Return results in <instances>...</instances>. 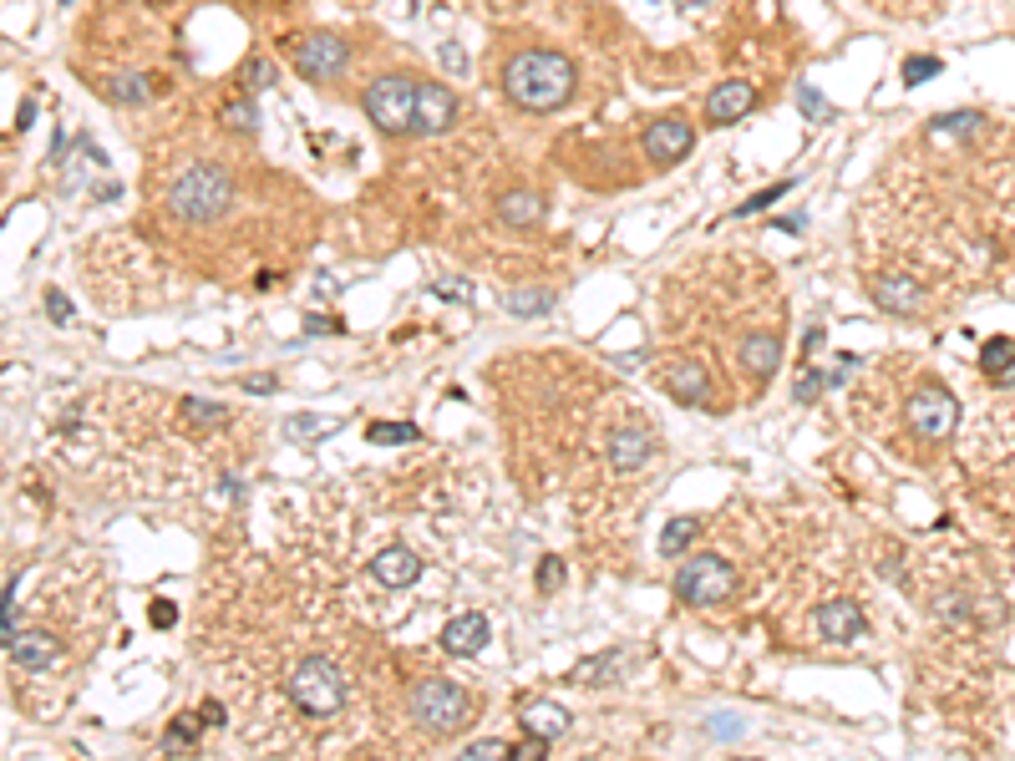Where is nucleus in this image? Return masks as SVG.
Wrapping results in <instances>:
<instances>
[{"label":"nucleus","mask_w":1015,"mask_h":761,"mask_svg":"<svg viewBox=\"0 0 1015 761\" xmlns=\"http://www.w3.org/2000/svg\"><path fill=\"white\" fill-rule=\"evenodd\" d=\"M574 87H580L574 62L559 52H518L503 66V92L523 112H559L574 97Z\"/></svg>","instance_id":"obj_1"},{"label":"nucleus","mask_w":1015,"mask_h":761,"mask_svg":"<svg viewBox=\"0 0 1015 761\" xmlns=\"http://www.w3.org/2000/svg\"><path fill=\"white\" fill-rule=\"evenodd\" d=\"M229 203H234V178L213 163H194V168L178 173V184L168 188V209L188 223H213L224 219Z\"/></svg>","instance_id":"obj_2"},{"label":"nucleus","mask_w":1015,"mask_h":761,"mask_svg":"<svg viewBox=\"0 0 1015 761\" xmlns=\"http://www.w3.org/2000/svg\"><path fill=\"white\" fill-rule=\"evenodd\" d=\"M407 710L417 716V726H427L432 736H452L462 731V726L473 721V696L462 691V685L442 681V675H427V681H417L407 691Z\"/></svg>","instance_id":"obj_3"},{"label":"nucleus","mask_w":1015,"mask_h":761,"mask_svg":"<svg viewBox=\"0 0 1015 761\" xmlns=\"http://www.w3.org/2000/svg\"><path fill=\"white\" fill-rule=\"evenodd\" d=\"M285 691H290V701L305 710V716H320V721H326V716H335V710L345 706V670L326 655H310L285 675Z\"/></svg>","instance_id":"obj_4"},{"label":"nucleus","mask_w":1015,"mask_h":761,"mask_svg":"<svg viewBox=\"0 0 1015 761\" xmlns=\"http://www.w3.org/2000/svg\"><path fill=\"white\" fill-rule=\"evenodd\" d=\"M417 87L422 81H411L407 71H386L366 87L361 107H366V118L386 132V137H401V132L417 128Z\"/></svg>","instance_id":"obj_5"},{"label":"nucleus","mask_w":1015,"mask_h":761,"mask_svg":"<svg viewBox=\"0 0 1015 761\" xmlns=\"http://www.w3.org/2000/svg\"><path fill=\"white\" fill-rule=\"evenodd\" d=\"M731 589H737V569L726 564L721 553H696V559L681 564V574H675V599L691 604V609L726 599Z\"/></svg>","instance_id":"obj_6"},{"label":"nucleus","mask_w":1015,"mask_h":761,"mask_svg":"<svg viewBox=\"0 0 1015 761\" xmlns=\"http://www.w3.org/2000/svg\"><path fill=\"white\" fill-rule=\"evenodd\" d=\"M909 421H914V432H924L929 442H945L955 432V421H960V401L945 386L924 380L919 391L909 396Z\"/></svg>","instance_id":"obj_7"},{"label":"nucleus","mask_w":1015,"mask_h":761,"mask_svg":"<svg viewBox=\"0 0 1015 761\" xmlns=\"http://www.w3.org/2000/svg\"><path fill=\"white\" fill-rule=\"evenodd\" d=\"M345 62H351V46H345V36H335V31H310V36L295 46V71L310 81L341 77Z\"/></svg>","instance_id":"obj_8"},{"label":"nucleus","mask_w":1015,"mask_h":761,"mask_svg":"<svg viewBox=\"0 0 1015 761\" xmlns=\"http://www.w3.org/2000/svg\"><path fill=\"white\" fill-rule=\"evenodd\" d=\"M640 147L650 153L655 168H671V163H681L691 147H696V132H691L686 118H655L646 128V137H640Z\"/></svg>","instance_id":"obj_9"},{"label":"nucleus","mask_w":1015,"mask_h":761,"mask_svg":"<svg viewBox=\"0 0 1015 761\" xmlns=\"http://www.w3.org/2000/svg\"><path fill=\"white\" fill-rule=\"evenodd\" d=\"M757 107V87L752 81H721L711 97H706V122L711 128H731Z\"/></svg>","instance_id":"obj_10"},{"label":"nucleus","mask_w":1015,"mask_h":761,"mask_svg":"<svg viewBox=\"0 0 1015 761\" xmlns=\"http://www.w3.org/2000/svg\"><path fill=\"white\" fill-rule=\"evenodd\" d=\"M457 122V97L442 81H422L417 87V132H448Z\"/></svg>","instance_id":"obj_11"},{"label":"nucleus","mask_w":1015,"mask_h":761,"mask_svg":"<svg viewBox=\"0 0 1015 761\" xmlns=\"http://www.w3.org/2000/svg\"><path fill=\"white\" fill-rule=\"evenodd\" d=\"M5 650H11V660L21 670H31V675H41V670H52L56 660H62V644L52 640V635H41V630H15L11 640H5Z\"/></svg>","instance_id":"obj_12"},{"label":"nucleus","mask_w":1015,"mask_h":761,"mask_svg":"<svg viewBox=\"0 0 1015 761\" xmlns=\"http://www.w3.org/2000/svg\"><path fill=\"white\" fill-rule=\"evenodd\" d=\"M665 391L675 401H686V407H706L711 401V376L696 366V361H671L665 366Z\"/></svg>","instance_id":"obj_13"},{"label":"nucleus","mask_w":1015,"mask_h":761,"mask_svg":"<svg viewBox=\"0 0 1015 761\" xmlns=\"http://www.w3.org/2000/svg\"><path fill=\"white\" fill-rule=\"evenodd\" d=\"M869 295L884 305L889 316H914V310L924 305L919 285H914V279H904V275H873L869 279Z\"/></svg>","instance_id":"obj_14"},{"label":"nucleus","mask_w":1015,"mask_h":761,"mask_svg":"<svg viewBox=\"0 0 1015 761\" xmlns=\"http://www.w3.org/2000/svg\"><path fill=\"white\" fill-rule=\"evenodd\" d=\"M646 462H650L646 427H620V432H609V467H615V473H640Z\"/></svg>","instance_id":"obj_15"},{"label":"nucleus","mask_w":1015,"mask_h":761,"mask_svg":"<svg viewBox=\"0 0 1015 761\" xmlns=\"http://www.w3.org/2000/svg\"><path fill=\"white\" fill-rule=\"evenodd\" d=\"M818 630L828 635V640H858V635H869V619H863V609H858L853 599H832L818 609Z\"/></svg>","instance_id":"obj_16"},{"label":"nucleus","mask_w":1015,"mask_h":761,"mask_svg":"<svg viewBox=\"0 0 1015 761\" xmlns=\"http://www.w3.org/2000/svg\"><path fill=\"white\" fill-rule=\"evenodd\" d=\"M488 635H493V625H488V615H457L448 625V630H442V650H448V655H477V650H483V644H488Z\"/></svg>","instance_id":"obj_17"},{"label":"nucleus","mask_w":1015,"mask_h":761,"mask_svg":"<svg viewBox=\"0 0 1015 761\" xmlns=\"http://www.w3.org/2000/svg\"><path fill=\"white\" fill-rule=\"evenodd\" d=\"M371 574L382 578L386 589H411V584L422 578V559H417L411 549H386V553L371 559Z\"/></svg>","instance_id":"obj_18"},{"label":"nucleus","mask_w":1015,"mask_h":761,"mask_svg":"<svg viewBox=\"0 0 1015 761\" xmlns=\"http://www.w3.org/2000/svg\"><path fill=\"white\" fill-rule=\"evenodd\" d=\"M543 213H549V203H543L533 188H508V194L498 198V219L508 223V229H533V223H543Z\"/></svg>","instance_id":"obj_19"},{"label":"nucleus","mask_w":1015,"mask_h":761,"mask_svg":"<svg viewBox=\"0 0 1015 761\" xmlns=\"http://www.w3.org/2000/svg\"><path fill=\"white\" fill-rule=\"evenodd\" d=\"M741 366H747V376L762 386V380H772V371L782 366V345L777 335H752V341L741 345Z\"/></svg>","instance_id":"obj_20"},{"label":"nucleus","mask_w":1015,"mask_h":761,"mask_svg":"<svg viewBox=\"0 0 1015 761\" xmlns=\"http://www.w3.org/2000/svg\"><path fill=\"white\" fill-rule=\"evenodd\" d=\"M102 92L112 97L118 107H143L147 97H153V81H147L143 71H118V77L102 81Z\"/></svg>","instance_id":"obj_21"},{"label":"nucleus","mask_w":1015,"mask_h":761,"mask_svg":"<svg viewBox=\"0 0 1015 761\" xmlns=\"http://www.w3.org/2000/svg\"><path fill=\"white\" fill-rule=\"evenodd\" d=\"M523 731L528 736H543V741H554V736L569 731V716L564 706H549V701H533V706L523 710Z\"/></svg>","instance_id":"obj_22"},{"label":"nucleus","mask_w":1015,"mask_h":761,"mask_svg":"<svg viewBox=\"0 0 1015 761\" xmlns=\"http://www.w3.org/2000/svg\"><path fill=\"white\" fill-rule=\"evenodd\" d=\"M700 533V518H675L665 533H660V549L665 553H686V543Z\"/></svg>","instance_id":"obj_23"},{"label":"nucleus","mask_w":1015,"mask_h":761,"mask_svg":"<svg viewBox=\"0 0 1015 761\" xmlns=\"http://www.w3.org/2000/svg\"><path fill=\"white\" fill-rule=\"evenodd\" d=\"M980 366H985L990 376H995V371H1005V366H1015V341H1011V335H1001V341H985Z\"/></svg>","instance_id":"obj_24"},{"label":"nucleus","mask_w":1015,"mask_h":761,"mask_svg":"<svg viewBox=\"0 0 1015 761\" xmlns=\"http://www.w3.org/2000/svg\"><path fill=\"white\" fill-rule=\"evenodd\" d=\"M549 305H554V295H549V289H528V295H508V310H514V316H543Z\"/></svg>","instance_id":"obj_25"},{"label":"nucleus","mask_w":1015,"mask_h":761,"mask_svg":"<svg viewBox=\"0 0 1015 761\" xmlns=\"http://www.w3.org/2000/svg\"><path fill=\"white\" fill-rule=\"evenodd\" d=\"M184 417L194 421V427H224L229 411H224V407H209V401H194V396H188V401H184Z\"/></svg>","instance_id":"obj_26"},{"label":"nucleus","mask_w":1015,"mask_h":761,"mask_svg":"<svg viewBox=\"0 0 1015 761\" xmlns=\"http://www.w3.org/2000/svg\"><path fill=\"white\" fill-rule=\"evenodd\" d=\"M417 427H411V421H376V427H371V442H417Z\"/></svg>","instance_id":"obj_27"},{"label":"nucleus","mask_w":1015,"mask_h":761,"mask_svg":"<svg viewBox=\"0 0 1015 761\" xmlns=\"http://www.w3.org/2000/svg\"><path fill=\"white\" fill-rule=\"evenodd\" d=\"M620 665H625V655H620V650H609V655L589 660V665H584V670H580V675H584V681H589V685H605V681H615V675H609V670H620Z\"/></svg>","instance_id":"obj_28"},{"label":"nucleus","mask_w":1015,"mask_h":761,"mask_svg":"<svg viewBox=\"0 0 1015 761\" xmlns=\"http://www.w3.org/2000/svg\"><path fill=\"white\" fill-rule=\"evenodd\" d=\"M838 371H828V376H823V371H803V380H797V396H803V401H813V396L818 391H828V386H838Z\"/></svg>","instance_id":"obj_29"},{"label":"nucleus","mask_w":1015,"mask_h":761,"mask_svg":"<svg viewBox=\"0 0 1015 761\" xmlns=\"http://www.w3.org/2000/svg\"><path fill=\"white\" fill-rule=\"evenodd\" d=\"M275 77H279V71H275L269 62H260V56L244 66V87H250V92H264V87H275Z\"/></svg>","instance_id":"obj_30"},{"label":"nucleus","mask_w":1015,"mask_h":761,"mask_svg":"<svg viewBox=\"0 0 1015 761\" xmlns=\"http://www.w3.org/2000/svg\"><path fill=\"white\" fill-rule=\"evenodd\" d=\"M797 102H803V118H807V122H828V118H832V107L823 102L813 87H797Z\"/></svg>","instance_id":"obj_31"},{"label":"nucleus","mask_w":1015,"mask_h":761,"mask_svg":"<svg viewBox=\"0 0 1015 761\" xmlns=\"http://www.w3.org/2000/svg\"><path fill=\"white\" fill-rule=\"evenodd\" d=\"M224 122H229V128H239V132H254V128H260V112H254L250 102H229L224 107Z\"/></svg>","instance_id":"obj_32"},{"label":"nucleus","mask_w":1015,"mask_h":761,"mask_svg":"<svg viewBox=\"0 0 1015 761\" xmlns=\"http://www.w3.org/2000/svg\"><path fill=\"white\" fill-rule=\"evenodd\" d=\"M285 432H290V437H326V432H335V421H326V417H295Z\"/></svg>","instance_id":"obj_33"},{"label":"nucleus","mask_w":1015,"mask_h":761,"mask_svg":"<svg viewBox=\"0 0 1015 761\" xmlns=\"http://www.w3.org/2000/svg\"><path fill=\"white\" fill-rule=\"evenodd\" d=\"M929 77H939V62L935 56H909V66H904V81H929Z\"/></svg>","instance_id":"obj_34"},{"label":"nucleus","mask_w":1015,"mask_h":761,"mask_svg":"<svg viewBox=\"0 0 1015 761\" xmlns=\"http://www.w3.org/2000/svg\"><path fill=\"white\" fill-rule=\"evenodd\" d=\"M194 741H198V721H184V716H178V721L168 726V751L194 747Z\"/></svg>","instance_id":"obj_35"},{"label":"nucleus","mask_w":1015,"mask_h":761,"mask_svg":"<svg viewBox=\"0 0 1015 761\" xmlns=\"http://www.w3.org/2000/svg\"><path fill=\"white\" fill-rule=\"evenodd\" d=\"M432 295H442V300H473V285H467V279H437L432 285Z\"/></svg>","instance_id":"obj_36"},{"label":"nucleus","mask_w":1015,"mask_h":761,"mask_svg":"<svg viewBox=\"0 0 1015 761\" xmlns=\"http://www.w3.org/2000/svg\"><path fill=\"white\" fill-rule=\"evenodd\" d=\"M559 584H564V564H559V559H543V564H539V589L554 594Z\"/></svg>","instance_id":"obj_37"},{"label":"nucleus","mask_w":1015,"mask_h":761,"mask_svg":"<svg viewBox=\"0 0 1015 761\" xmlns=\"http://www.w3.org/2000/svg\"><path fill=\"white\" fill-rule=\"evenodd\" d=\"M787 188H792V184H772V188H762V194H757V198H747V203H741L737 213H757V209H766V203H777V198L787 194Z\"/></svg>","instance_id":"obj_38"},{"label":"nucleus","mask_w":1015,"mask_h":761,"mask_svg":"<svg viewBox=\"0 0 1015 761\" xmlns=\"http://www.w3.org/2000/svg\"><path fill=\"white\" fill-rule=\"evenodd\" d=\"M467 757H477V761H493V757H514V747H508V741H473V747H467Z\"/></svg>","instance_id":"obj_39"},{"label":"nucleus","mask_w":1015,"mask_h":761,"mask_svg":"<svg viewBox=\"0 0 1015 761\" xmlns=\"http://www.w3.org/2000/svg\"><path fill=\"white\" fill-rule=\"evenodd\" d=\"M153 625H158V630H168V625H173V604L168 599L153 604Z\"/></svg>","instance_id":"obj_40"},{"label":"nucleus","mask_w":1015,"mask_h":761,"mask_svg":"<svg viewBox=\"0 0 1015 761\" xmlns=\"http://www.w3.org/2000/svg\"><path fill=\"white\" fill-rule=\"evenodd\" d=\"M305 330H310V335H330V330H341V320H305Z\"/></svg>","instance_id":"obj_41"},{"label":"nucleus","mask_w":1015,"mask_h":761,"mask_svg":"<svg viewBox=\"0 0 1015 761\" xmlns=\"http://www.w3.org/2000/svg\"><path fill=\"white\" fill-rule=\"evenodd\" d=\"M239 386H250V391H275V376H244Z\"/></svg>","instance_id":"obj_42"},{"label":"nucleus","mask_w":1015,"mask_h":761,"mask_svg":"<svg viewBox=\"0 0 1015 761\" xmlns=\"http://www.w3.org/2000/svg\"><path fill=\"white\" fill-rule=\"evenodd\" d=\"M442 62H448V66H452V71H467V56H462V52H457V46H448V52H442Z\"/></svg>","instance_id":"obj_43"},{"label":"nucleus","mask_w":1015,"mask_h":761,"mask_svg":"<svg viewBox=\"0 0 1015 761\" xmlns=\"http://www.w3.org/2000/svg\"><path fill=\"white\" fill-rule=\"evenodd\" d=\"M224 721V706H219V701H209V706H203V726H219Z\"/></svg>","instance_id":"obj_44"},{"label":"nucleus","mask_w":1015,"mask_h":761,"mask_svg":"<svg viewBox=\"0 0 1015 761\" xmlns=\"http://www.w3.org/2000/svg\"><path fill=\"white\" fill-rule=\"evenodd\" d=\"M46 305H52V320H66V300H62V295H52Z\"/></svg>","instance_id":"obj_45"},{"label":"nucleus","mask_w":1015,"mask_h":761,"mask_svg":"<svg viewBox=\"0 0 1015 761\" xmlns=\"http://www.w3.org/2000/svg\"><path fill=\"white\" fill-rule=\"evenodd\" d=\"M681 11H700V5H711V0H675Z\"/></svg>","instance_id":"obj_46"}]
</instances>
